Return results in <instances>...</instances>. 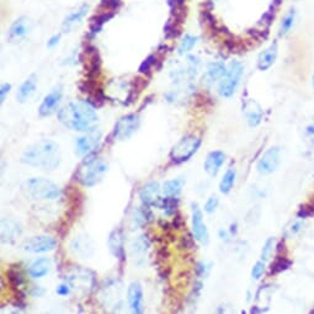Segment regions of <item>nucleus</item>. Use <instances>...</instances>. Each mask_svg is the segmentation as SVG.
<instances>
[{"instance_id":"nucleus-1","label":"nucleus","mask_w":314,"mask_h":314,"mask_svg":"<svg viewBox=\"0 0 314 314\" xmlns=\"http://www.w3.org/2000/svg\"><path fill=\"white\" fill-rule=\"evenodd\" d=\"M62 159L61 148L51 139H42L31 144L24 151L20 160L25 165L42 170H54L59 166Z\"/></svg>"},{"instance_id":"nucleus-2","label":"nucleus","mask_w":314,"mask_h":314,"mask_svg":"<svg viewBox=\"0 0 314 314\" xmlns=\"http://www.w3.org/2000/svg\"><path fill=\"white\" fill-rule=\"evenodd\" d=\"M58 119L72 131L84 132L96 128L99 117L94 107L85 101H77L64 105L58 111Z\"/></svg>"},{"instance_id":"nucleus-3","label":"nucleus","mask_w":314,"mask_h":314,"mask_svg":"<svg viewBox=\"0 0 314 314\" xmlns=\"http://www.w3.org/2000/svg\"><path fill=\"white\" fill-rule=\"evenodd\" d=\"M109 170V165L104 159L99 158L95 154L85 157L83 163L77 171V180L85 188H93L98 185Z\"/></svg>"},{"instance_id":"nucleus-4","label":"nucleus","mask_w":314,"mask_h":314,"mask_svg":"<svg viewBox=\"0 0 314 314\" xmlns=\"http://www.w3.org/2000/svg\"><path fill=\"white\" fill-rule=\"evenodd\" d=\"M22 190L34 200H57L61 189L52 181L43 178H31L22 184Z\"/></svg>"},{"instance_id":"nucleus-5","label":"nucleus","mask_w":314,"mask_h":314,"mask_svg":"<svg viewBox=\"0 0 314 314\" xmlns=\"http://www.w3.org/2000/svg\"><path fill=\"white\" fill-rule=\"evenodd\" d=\"M201 143L202 141L200 137L195 136V134H186L171 147L170 152H169V158L175 164L186 163L197 153Z\"/></svg>"},{"instance_id":"nucleus-6","label":"nucleus","mask_w":314,"mask_h":314,"mask_svg":"<svg viewBox=\"0 0 314 314\" xmlns=\"http://www.w3.org/2000/svg\"><path fill=\"white\" fill-rule=\"evenodd\" d=\"M241 77H243V64L240 62L233 61L229 64L226 76L219 81V95L222 98H231L238 89Z\"/></svg>"},{"instance_id":"nucleus-7","label":"nucleus","mask_w":314,"mask_h":314,"mask_svg":"<svg viewBox=\"0 0 314 314\" xmlns=\"http://www.w3.org/2000/svg\"><path fill=\"white\" fill-rule=\"evenodd\" d=\"M101 137H103V133L100 131H96V128L84 132L81 136L77 137L74 141V151H76L77 156L85 158L90 154H94V152L100 144Z\"/></svg>"},{"instance_id":"nucleus-8","label":"nucleus","mask_w":314,"mask_h":314,"mask_svg":"<svg viewBox=\"0 0 314 314\" xmlns=\"http://www.w3.org/2000/svg\"><path fill=\"white\" fill-rule=\"evenodd\" d=\"M141 126V119L136 114H128L122 116L114 127V137L118 141H126L131 138Z\"/></svg>"},{"instance_id":"nucleus-9","label":"nucleus","mask_w":314,"mask_h":314,"mask_svg":"<svg viewBox=\"0 0 314 314\" xmlns=\"http://www.w3.org/2000/svg\"><path fill=\"white\" fill-rule=\"evenodd\" d=\"M191 228H193V233L196 240L200 241L203 245L208 244V229L205 221H203L202 209L200 208L197 202L191 203Z\"/></svg>"},{"instance_id":"nucleus-10","label":"nucleus","mask_w":314,"mask_h":314,"mask_svg":"<svg viewBox=\"0 0 314 314\" xmlns=\"http://www.w3.org/2000/svg\"><path fill=\"white\" fill-rule=\"evenodd\" d=\"M57 246V240L48 236H36L25 240L22 244V250L31 254H43L54 250Z\"/></svg>"},{"instance_id":"nucleus-11","label":"nucleus","mask_w":314,"mask_h":314,"mask_svg":"<svg viewBox=\"0 0 314 314\" xmlns=\"http://www.w3.org/2000/svg\"><path fill=\"white\" fill-rule=\"evenodd\" d=\"M281 161V149L280 147H271L269 148L265 153L261 156V158L259 159L258 169L259 173L261 175H270L274 171H276V169L278 168Z\"/></svg>"},{"instance_id":"nucleus-12","label":"nucleus","mask_w":314,"mask_h":314,"mask_svg":"<svg viewBox=\"0 0 314 314\" xmlns=\"http://www.w3.org/2000/svg\"><path fill=\"white\" fill-rule=\"evenodd\" d=\"M62 96H63L62 85L54 88L48 95L44 96V99L42 100L39 107V117H49L56 114L57 111H59V104L62 101Z\"/></svg>"},{"instance_id":"nucleus-13","label":"nucleus","mask_w":314,"mask_h":314,"mask_svg":"<svg viewBox=\"0 0 314 314\" xmlns=\"http://www.w3.org/2000/svg\"><path fill=\"white\" fill-rule=\"evenodd\" d=\"M161 189L160 185L156 181H151V183H147L146 185L142 186L139 189V200H141L142 205L148 206V207H157L159 203V201L161 200Z\"/></svg>"},{"instance_id":"nucleus-14","label":"nucleus","mask_w":314,"mask_h":314,"mask_svg":"<svg viewBox=\"0 0 314 314\" xmlns=\"http://www.w3.org/2000/svg\"><path fill=\"white\" fill-rule=\"evenodd\" d=\"M127 301L132 313L141 314L143 312V288L139 282L129 283L127 288Z\"/></svg>"},{"instance_id":"nucleus-15","label":"nucleus","mask_w":314,"mask_h":314,"mask_svg":"<svg viewBox=\"0 0 314 314\" xmlns=\"http://www.w3.org/2000/svg\"><path fill=\"white\" fill-rule=\"evenodd\" d=\"M109 250L118 260L124 259V236L121 228H116L110 233L107 239Z\"/></svg>"},{"instance_id":"nucleus-16","label":"nucleus","mask_w":314,"mask_h":314,"mask_svg":"<svg viewBox=\"0 0 314 314\" xmlns=\"http://www.w3.org/2000/svg\"><path fill=\"white\" fill-rule=\"evenodd\" d=\"M243 114L250 127L259 126L261 123V121H263V109H261V106L256 101L251 100V99L245 100L243 103Z\"/></svg>"},{"instance_id":"nucleus-17","label":"nucleus","mask_w":314,"mask_h":314,"mask_svg":"<svg viewBox=\"0 0 314 314\" xmlns=\"http://www.w3.org/2000/svg\"><path fill=\"white\" fill-rule=\"evenodd\" d=\"M22 233V227L15 219L4 218L1 221V241L12 244Z\"/></svg>"},{"instance_id":"nucleus-18","label":"nucleus","mask_w":314,"mask_h":314,"mask_svg":"<svg viewBox=\"0 0 314 314\" xmlns=\"http://www.w3.org/2000/svg\"><path fill=\"white\" fill-rule=\"evenodd\" d=\"M71 248L74 254H77V255H79L83 259H89L94 254L93 240L85 234H80V236H76L72 240Z\"/></svg>"},{"instance_id":"nucleus-19","label":"nucleus","mask_w":314,"mask_h":314,"mask_svg":"<svg viewBox=\"0 0 314 314\" xmlns=\"http://www.w3.org/2000/svg\"><path fill=\"white\" fill-rule=\"evenodd\" d=\"M226 161V154L222 151H212L206 157L203 169L209 176H217L221 168Z\"/></svg>"},{"instance_id":"nucleus-20","label":"nucleus","mask_w":314,"mask_h":314,"mask_svg":"<svg viewBox=\"0 0 314 314\" xmlns=\"http://www.w3.org/2000/svg\"><path fill=\"white\" fill-rule=\"evenodd\" d=\"M278 53V46L277 42H273L265 51L261 52L258 57V68L260 71L265 72L268 69H270L273 67V64L275 63L276 58H277Z\"/></svg>"},{"instance_id":"nucleus-21","label":"nucleus","mask_w":314,"mask_h":314,"mask_svg":"<svg viewBox=\"0 0 314 314\" xmlns=\"http://www.w3.org/2000/svg\"><path fill=\"white\" fill-rule=\"evenodd\" d=\"M52 263L48 258H39L36 259L31 265L27 269V274H29L30 277L35 278V280H39V278L44 277L46 275H48V273L51 271Z\"/></svg>"},{"instance_id":"nucleus-22","label":"nucleus","mask_w":314,"mask_h":314,"mask_svg":"<svg viewBox=\"0 0 314 314\" xmlns=\"http://www.w3.org/2000/svg\"><path fill=\"white\" fill-rule=\"evenodd\" d=\"M36 88H37V78L35 74H32V76H30L29 78H27L26 80L20 85L19 90H17V94H16L17 103L20 104L26 103V101L29 100L32 95H34L35 91H36Z\"/></svg>"},{"instance_id":"nucleus-23","label":"nucleus","mask_w":314,"mask_h":314,"mask_svg":"<svg viewBox=\"0 0 314 314\" xmlns=\"http://www.w3.org/2000/svg\"><path fill=\"white\" fill-rule=\"evenodd\" d=\"M149 248V240L146 236H141L134 239L131 245V254L138 263H141L146 256Z\"/></svg>"},{"instance_id":"nucleus-24","label":"nucleus","mask_w":314,"mask_h":314,"mask_svg":"<svg viewBox=\"0 0 314 314\" xmlns=\"http://www.w3.org/2000/svg\"><path fill=\"white\" fill-rule=\"evenodd\" d=\"M185 179L184 178H176L171 179L164 183L163 185V194L164 196H169V197H179V195L183 191L184 185H185Z\"/></svg>"},{"instance_id":"nucleus-25","label":"nucleus","mask_w":314,"mask_h":314,"mask_svg":"<svg viewBox=\"0 0 314 314\" xmlns=\"http://www.w3.org/2000/svg\"><path fill=\"white\" fill-rule=\"evenodd\" d=\"M227 67L224 66V63L222 62H217V63L209 64L207 73H206V81L213 84L214 81H218L226 76L227 73Z\"/></svg>"},{"instance_id":"nucleus-26","label":"nucleus","mask_w":314,"mask_h":314,"mask_svg":"<svg viewBox=\"0 0 314 314\" xmlns=\"http://www.w3.org/2000/svg\"><path fill=\"white\" fill-rule=\"evenodd\" d=\"M29 32V29H27L26 25V20L24 17H20L19 20L12 24V26L10 27L9 31V39L10 41H16V39H24L25 36Z\"/></svg>"},{"instance_id":"nucleus-27","label":"nucleus","mask_w":314,"mask_h":314,"mask_svg":"<svg viewBox=\"0 0 314 314\" xmlns=\"http://www.w3.org/2000/svg\"><path fill=\"white\" fill-rule=\"evenodd\" d=\"M236 169L231 168L224 173L223 178L219 181V191L223 195H228L232 190H233V186L236 184Z\"/></svg>"},{"instance_id":"nucleus-28","label":"nucleus","mask_w":314,"mask_h":314,"mask_svg":"<svg viewBox=\"0 0 314 314\" xmlns=\"http://www.w3.org/2000/svg\"><path fill=\"white\" fill-rule=\"evenodd\" d=\"M178 206H179L178 197H169V196H164V197H161V200L159 201L157 207L161 209L166 216H173V214H175Z\"/></svg>"},{"instance_id":"nucleus-29","label":"nucleus","mask_w":314,"mask_h":314,"mask_svg":"<svg viewBox=\"0 0 314 314\" xmlns=\"http://www.w3.org/2000/svg\"><path fill=\"white\" fill-rule=\"evenodd\" d=\"M152 219H153V214H152L151 209H149L148 206L143 205L142 207L137 208L136 211H134L133 221L138 227L147 226Z\"/></svg>"},{"instance_id":"nucleus-30","label":"nucleus","mask_w":314,"mask_h":314,"mask_svg":"<svg viewBox=\"0 0 314 314\" xmlns=\"http://www.w3.org/2000/svg\"><path fill=\"white\" fill-rule=\"evenodd\" d=\"M86 12H88V5H83L80 9H78V10H76V11L72 12V14L69 15V16L67 17L66 20H64L63 30H71L72 26H73L74 24L79 22L84 16H85Z\"/></svg>"},{"instance_id":"nucleus-31","label":"nucleus","mask_w":314,"mask_h":314,"mask_svg":"<svg viewBox=\"0 0 314 314\" xmlns=\"http://www.w3.org/2000/svg\"><path fill=\"white\" fill-rule=\"evenodd\" d=\"M196 42H197V37L191 36V35H186L183 39V41L180 42V44H179V53L185 54L188 53V52H190L191 49L195 47Z\"/></svg>"},{"instance_id":"nucleus-32","label":"nucleus","mask_w":314,"mask_h":314,"mask_svg":"<svg viewBox=\"0 0 314 314\" xmlns=\"http://www.w3.org/2000/svg\"><path fill=\"white\" fill-rule=\"evenodd\" d=\"M295 19H296V11L295 10H291L285 17H283L282 22H281V27H280V36H283V35L287 34L291 29H292L293 24H295Z\"/></svg>"},{"instance_id":"nucleus-33","label":"nucleus","mask_w":314,"mask_h":314,"mask_svg":"<svg viewBox=\"0 0 314 314\" xmlns=\"http://www.w3.org/2000/svg\"><path fill=\"white\" fill-rule=\"evenodd\" d=\"M7 276H9L10 283H11L12 287L20 288L25 283L24 276H22V274L20 273L19 269H17V270H15V269H10L9 273H7Z\"/></svg>"},{"instance_id":"nucleus-34","label":"nucleus","mask_w":314,"mask_h":314,"mask_svg":"<svg viewBox=\"0 0 314 314\" xmlns=\"http://www.w3.org/2000/svg\"><path fill=\"white\" fill-rule=\"evenodd\" d=\"M274 246H275V238H269L268 240L264 243L263 249H261V254H260V259L264 261H268L269 258H270L271 253L274 250Z\"/></svg>"},{"instance_id":"nucleus-35","label":"nucleus","mask_w":314,"mask_h":314,"mask_svg":"<svg viewBox=\"0 0 314 314\" xmlns=\"http://www.w3.org/2000/svg\"><path fill=\"white\" fill-rule=\"evenodd\" d=\"M218 205H219L218 196L211 195L207 198V201H206L205 206H203V209H205L206 213L212 214V213H214V212H216L217 208H218Z\"/></svg>"},{"instance_id":"nucleus-36","label":"nucleus","mask_w":314,"mask_h":314,"mask_svg":"<svg viewBox=\"0 0 314 314\" xmlns=\"http://www.w3.org/2000/svg\"><path fill=\"white\" fill-rule=\"evenodd\" d=\"M265 269L266 264L264 260H260L254 264L253 269H251V277H253V280H259L264 275V273H265Z\"/></svg>"},{"instance_id":"nucleus-37","label":"nucleus","mask_w":314,"mask_h":314,"mask_svg":"<svg viewBox=\"0 0 314 314\" xmlns=\"http://www.w3.org/2000/svg\"><path fill=\"white\" fill-rule=\"evenodd\" d=\"M290 265H291V263L288 260H286L285 258L278 259V260H276L275 263L273 264V266H271V274L281 273V271L288 269V266Z\"/></svg>"},{"instance_id":"nucleus-38","label":"nucleus","mask_w":314,"mask_h":314,"mask_svg":"<svg viewBox=\"0 0 314 314\" xmlns=\"http://www.w3.org/2000/svg\"><path fill=\"white\" fill-rule=\"evenodd\" d=\"M156 61H157L156 56H154V54H151V56H149L148 58H147L146 61L141 64V67H139V73L148 74L149 72H151L152 67H153L154 63H156Z\"/></svg>"},{"instance_id":"nucleus-39","label":"nucleus","mask_w":314,"mask_h":314,"mask_svg":"<svg viewBox=\"0 0 314 314\" xmlns=\"http://www.w3.org/2000/svg\"><path fill=\"white\" fill-rule=\"evenodd\" d=\"M209 270H211L209 265H207L206 263H201L200 265L197 266V276L200 278H206L208 276Z\"/></svg>"},{"instance_id":"nucleus-40","label":"nucleus","mask_w":314,"mask_h":314,"mask_svg":"<svg viewBox=\"0 0 314 314\" xmlns=\"http://www.w3.org/2000/svg\"><path fill=\"white\" fill-rule=\"evenodd\" d=\"M71 283H62V285H59L58 287L56 288V292L58 296H62V297H64V296H68L69 293H71Z\"/></svg>"},{"instance_id":"nucleus-41","label":"nucleus","mask_w":314,"mask_h":314,"mask_svg":"<svg viewBox=\"0 0 314 314\" xmlns=\"http://www.w3.org/2000/svg\"><path fill=\"white\" fill-rule=\"evenodd\" d=\"M10 90H11V84H1V86H0V101H1V103H4L5 96H6V94L10 93Z\"/></svg>"},{"instance_id":"nucleus-42","label":"nucleus","mask_w":314,"mask_h":314,"mask_svg":"<svg viewBox=\"0 0 314 314\" xmlns=\"http://www.w3.org/2000/svg\"><path fill=\"white\" fill-rule=\"evenodd\" d=\"M118 5H119V0H103V2H101V6H105L107 7V9H111V10L117 9Z\"/></svg>"},{"instance_id":"nucleus-43","label":"nucleus","mask_w":314,"mask_h":314,"mask_svg":"<svg viewBox=\"0 0 314 314\" xmlns=\"http://www.w3.org/2000/svg\"><path fill=\"white\" fill-rule=\"evenodd\" d=\"M59 39H61V35H53V36L49 39V41L47 42V47H48V48H53L54 46L58 44Z\"/></svg>"},{"instance_id":"nucleus-44","label":"nucleus","mask_w":314,"mask_h":314,"mask_svg":"<svg viewBox=\"0 0 314 314\" xmlns=\"http://www.w3.org/2000/svg\"><path fill=\"white\" fill-rule=\"evenodd\" d=\"M218 236H219V238H221L223 241H228L229 240L228 232L224 231V229H221V231L218 232Z\"/></svg>"},{"instance_id":"nucleus-45","label":"nucleus","mask_w":314,"mask_h":314,"mask_svg":"<svg viewBox=\"0 0 314 314\" xmlns=\"http://www.w3.org/2000/svg\"><path fill=\"white\" fill-rule=\"evenodd\" d=\"M301 228H302V223H301L300 221H297V222H296V223L292 226V228H291V231H292V233H298V232L301 231Z\"/></svg>"},{"instance_id":"nucleus-46","label":"nucleus","mask_w":314,"mask_h":314,"mask_svg":"<svg viewBox=\"0 0 314 314\" xmlns=\"http://www.w3.org/2000/svg\"><path fill=\"white\" fill-rule=\"evenodd\" d=\"M236 224H232L231 226V233L232 234H236Z\"/></svg>"},{"instance_id":"nucleus-47","label":"nucleus","mask_w":314,"mask_h":314,"mask_svg":"<svg viewBox=\"0 0 314 314\" xmlns=\"http://www.w3.org/2000/svg\"><path fill=\"white\" fill-rule=\"evenodd\" d=\"M169 1H170V4L178 5V4H180V2H183V0H169Z\"/></svg>"},{"instance_id":"nucleus-48","label":"nucleus","mask_w":314,"mask_h":314,"mask_svg":"<svg viewBox=\"0 0 314 314\" xmlns=\"http://www.w3.org/2000/svg\"><path fill=\"white\" fill-rule=\"evenodd\" d=\"M313 88H314V76H313Z\"/></svg>"}]
</instances>
